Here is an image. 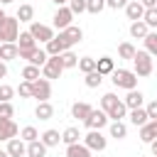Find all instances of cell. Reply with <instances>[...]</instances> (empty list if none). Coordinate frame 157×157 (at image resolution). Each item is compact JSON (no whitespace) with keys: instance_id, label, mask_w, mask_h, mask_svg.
Returning a JSON list of instances; mask_svg holds the SVG:
<instances>
[{"instance_id":"9a60e30c","label":"cell","mask_w":157,"mask_h":157,"mask_svg":"<svg viewBox=\"0 0 157 157\" xmlns=\"http://www.w3.org/2000/svg\"><path fill=\"white\" fill-rule=\"evenodd\" d=\"M93 110V105H88V103H83V101H76L74 105H71V118H76V120H86L88 118V113Z\"/></svg>"},{"instance_id":"7dc6e473","label":"cell","mask_w":157,"mask_h":157,"mask_svg":"<svg viewBox=\"0 0 157 157\" xmlns=\"http://www.w3.org/2000/svg\"><path fill=\"white\" fill-rule=\"evenodd\" d=\"M125 5H128V0H105V7H110V10H120Z\"/></svg>"},{"instance_id":"5b68a950","label":"cell","mask_w":157,"mask_h":157,"mask_svg":"<svg viewBox=\"0 0 157 157\" xmlns=\"http://www.w3.org/2000/svg\"><path fill=\"white\" fill-rule=\"evenodd\" d=\"M83 145H86L91 152H103L105 145H108V140H105V135H103L101 130H88V132L83 135Z\"/></svg>"},{"instance_id":"681fc988","label":"cell","mask_w":157,"mask_h":157,"mask_svg":"<svg viewBox=\"0 0 157 157\" xmlns=\"http://www.w3.org/2000/svg\"><path fill=\"white\" fill-rule=\"evenodd\" d=\"M5 76H7V64L0 61V78H5Z\"/></svg>"},{"instance_id":"ab89813d","label":"cell","mask_w":157,"mask_h":157,"mask_svg":"<svg viewBox=\"0 0 157 157\" xmlns=\"http://www.w3.org/2000/svg\"><path fill=\"white\" fill-rule=\"evenodd\" d=\"M103 7H105V0H86V12H91V15L103 12Z\"/></svg>"},{"instance_id":"7bdbcfd3","label":"cell","mask_w":157,"mask_h":157,"mask_svg":"<svg viewBox=\"0 0 157 157\" xmlns=\"http://www.w3.org/2000/svg\"><path fill=\"white\" fill-rule=\"evenodd\" d=\"M15 115V108L10 101H0V118H12Z\"/></svg>"},{"instance_id":"30bf717a","label":"cell","mask_w":157,"mask_h":157,"mask_svg":"<svg viewBox=\"0 0 157 157\" xmlns=\"http://www.w3.org/2000/svg\"><path fill=\"white\" fill-rule=\"evenodd\" d=\"M59 37H61V42L66 44V49H71L74 44H78V42L83 39V29H81L78 25H69L66 29L59 32Z\"/></svg>"},{"instance_id":"d6986e66","label":"cell","mask_w":157,"mask_h":157,"mask_svg":"<svg viewBox=\"0 0 157 157\" xmlns=\"http://www.w3.org/2000/svg\"><path fill=\"white\" fill-rule=\"evenodd\" d=\"M113 69H115L113 56H101V59H96V71H98V74L110 76V74H113Z\"/></svg>"},{"instance_id":"f35d334b","label":"cell","mask_w":157,"mask_h":157,"mask_svg":"<svg viewBox=\"0 0 157 157\" xmlns=\"http://www.w3.org/2000/svg\"><path fill=\"white\" fill-rule=\"evenodd\" d=\"M22 78H25V81H34V78H39V66L27 64V66L22 69Z\"/></svg>"},{"instance_id":"5bb4252c","label":"cell","mask_w":157,"mask_h":157,"mask_svg":"<svg viewBox=\"0 0 157 157\" xmlns=\"http://www.w3.org/2000/svg\"><path fill=\"white\" fill-rule=\"evenodd\" d=\"M5 150H7V155H10V157H22V155L27 152V142H25L22 137H10Z\"/></svg>"},{"instance_id":"8992f818","label":"cell","mask_w":157,"mask_h":157,"mask_svg":"<svg viewBox=\"0 0 157 157\" xmlns=\"http://www.w3.org/2000/svg\"><path fill=\"white\" fill-rule=\"evenodd\" d=\"M32 98H37V103L39 101H49L52 98V81L49 78H34L32 81Z\"/></svg>"},{"instance_id":"44dd1931","label":"cell","mask_w":157,"mask_h":157,"mask_svg":"<svg viewBox=\"0 0 157 157\" xmlns=\"http://www.w3.org/2000/svg\"><path fill=\"white\" fill-rule=\"evenodd\" d=\"M17 59V44L15 42H2L0 44V61H12Z\"/></svg>"},{"instance_id":"ee69618b","label":"cell","mask_w":157,"mask_h":157,"mask_svg":"<svg viewBox=\"0 0 157 157\" xmlns=\"http://www.w3.org/2000/svg\"><path fill=\"white\" fill-rule=\"evenodd\" d=\"M12 96H15V88L7 83H0V101H12Z\"/></svg>"},{"instance_id":"f6af8a7d","label":"cell","mask_w":157,"mask_h":157,"mask_svg":"<svg viewBox=\"0 0 157 157\" xmlns=\"http://www.w3.org/2000/svg\"><path fill=\"white\" fill-rule=\"evenodd\" d=\"M39 47V44H37ZM34 47V49H37ZM34 49H17V59H25V61H29L32 59V54H34Z\"/></svg>"},{"instance_id":"6da1fadb","label":"cell","mask_w":157,"mask_h":157,"mask_svg":"<svg viewBox=\"0 0 157 157\" xmlns=\"http://www.w3.org/2000/svg\"><path fill=\"white\" fill-rule=\"evenodd\" d=\"M101 108L105 110L108 120H123V118L128 115V105H125L115 93H105V96L101 98Z\"/></svg>"},{"instance_id":"277c9868","label":"cell","mask_w":157,"mask_h":157,"mask_svg":"<svg viewBox=\"0 0 157 157\" xmlns=\"http://www.w3.org/2000/svg\"><path fill=\"white\" fill-rule=\"evenodd\" d=\"M17 34H20V20L5 15L0 20V44L2 42H17Z\"/></svg>"},{"instance_id":"3957f363","label":"cell","mask_w":157,"mask_h":157,"mask_svg":"<svg viewBox=\"0 0 157 157\" xmlns=\"http://www.w3.org/2000/svg\"><path fill=\"white\" fill-rule=\"evenodd\" d=\"M110 81H113L115 88H125V91L137 88V74H135L132 69H113Z\"/></svg>"},{"instance_id":"f1b7e54d","label":"cell","mask_w":157,"mask_h":157,"mask_svg":"<svg viewBox=\"0 0 157 157\" xmlns=\"http://www.w3.org/2000/svg\"><path fill=\"white\" fill-rule=\"evenodd\" d=\"M59 59H61V66H64V71H66V69H74V66L78 64V56H76L71 49L61 52V54H59Z\"/></svg>"},{"instance_id":"db71d44e","label":"cell","mask_w":157,"mask_h":157,"mask_svg":"<svg viewBox=\"0 0 157 157\" xmlns=\"http://www.w3.org/2000/svg\"><path fill=\"white\" fill-rule=\"evenodd\" d=\"M10 2H15V0H0V5H10Z\"/></svg>"},{"instance_id":"74e56055","label":"cell","mask_w":157,"mask_h":157,"mask_svg":"<svg viewBox=\"0 0 157 157\" xmlns=\"http://www.w3.org/2000/svg\"><path fill=\"white\" fill-rule=\"evenodd\" d=\"M76 66H78L83 74H88V71H96V59H93V56H81Z\"/></svg>"},{"instance_id":"2e32d148","label":"cell","mask_w":157,"mask_h":157,"mask_svg":"<svg viewBox=\"0 0 157 157\" xmlns=\"http://www.w3.org/2000/svg\"><path fill=\"white\" fill-rule=\"evenodd\" d=\"M44 52H47L49 56H59L61 52H66V44L61 42V37H59V34H54V37L47 42V49H44Z\"/></svg>"},{"instance_id":"7c38bea8","label":"cell","mask_w":157,"mask_h":157,"mask_svg":"<svg viewBox=\"0 0 157 157\" xmlns=\"http://www.w3.org/2000/svg\"><path fill=\"white\" fill-rule=\"evenodd\" d=\"M20 128L12 118H0V142H7L10 137H17Z\"/></svg>"},{"instance_id":"11a10c76","label":"cell","mask_w":157,"mask_h":157,"mask_svg":"<svg viewBox=\"0 0 157 157\" xmlns=\"http://www.w3.org/2000/svg\"><path fill=\"white\" fill-rule=\"evenodd\" d=\"M2 17H5V12H2V7H0V20H2Z\"/></svg>"},{"instance_id":"836d02e7","label":"cell","mask_w":157,"mask_h":157,"mask_svg":"<svg viewBox=\"0 0 157 157\" xmlns=\"http://www.w3.org/2000/svg\"><path fill=\"white\" fill-rule=\"evenodd\" d=\"M83 83H86L88 88H98V86L103 83V74H98V71H88L86 78H83Z\"/></svg>"},{"instance_id":"603a6c76","label":"cell","mask_w":157,"mask_h":157,"mask_svg":"<svg viewBox=\"0 0 157 157\" xmlns=\"http://www.w3.org/2000/svg\"><path fill=\"white\" fill-rule=\"evenodd\" d=\"M147 32H150V27H147L142 20L130 22V37H132V39H145V37H147Z\"/></svg>"},{"instance_id":"ac0fdd59","label":"cell","mask_w":157,"mask_h":157,"mask_svg":"<svg viewBox=\"0 0 157 157\" xmlns=\"http://www.w3.org/2000/svg\"><path fill=\"white\" fill-rule=\"evenodd\" d=\"M155 137H157V125H155V120H147L145 125H140V140H142V142L150 145Z\"/></svg>"},{"instance_id":"4fadbf2b","label":"cell","mask_w":157,"mask_h":157,"mask_svg":"<svg viewBox=\"0 0 157 157\" xmlns=\"http://www.w3.org/2000/svg\"><path fill=\"white\" fill-rule=\"evenodd\" d=\"M123 10H125V17H128L130 22L142 20V15H145V7H142V2H140V0H128V5H125Z\"/></svg>"},{"instance_id":"816d5d0a","label":"cell","mask_w":157,"mask_h":157,"mask_svg":"<svg viewBox=\"0 0 157 157\" xmlns=\"http://www.w3.org/2000/svg\"><path fill=\"white\" fill-rule=\"evenodd\" d=\"M52 2H54V5H56V7H61V5H66V2H69V0H52Z\"/></svg>"},{"instance_id":"4dcf8cb0","label":"cell","mask_w":157,"mask_h":157,"mask_svg":"<svg viewBox=\"0 0 157 157\" xmlns=\"http://www.w3.org/2000/svg\"><path fill=\"white\" fill-rule=\"evenodd\" d=\"M135 52H137V49H135L130 42H120V44H118V56H120V59H128V61H132Z\"/></svg>"},{"instance_id":"d6a6232c","label":"cell","mask_w":157,"mask_h":157,"mask_svg":"<svg viewBox=\"0 0 157 157\" xmlns=\"http://www.w3.org/2000/svg\"><path fill=\"white\" fill-rule=\"evenodd\" d=\"M20 22H32L34 20V7L32 5H20V10H17V15H15Z\"/></svg>"},{"instance_id":"9f6ffc18","label":"cell","mask_w":157,"mask_h":157,"mask_svg":"<svg viewBox=\"0 0 157 157\" xmlns=\"http://www.w3.org/2000/svg\"><path fill=\"white\" fill-rule=\"evenodd\" d=\"M155 125H157V120H155Z\"/></svg>"},{"instance_id":"ba28073f","label":"cell","mask_w":157,"mask_h":157,"mask_svg":"<svg viewBox=\"0 0 157 157\" xmlns=\"http://www.w3.org/2000/svg\"><path fill=\"white\" fill-rule=\"evenodd\" d=\"M83 125H86L88 130H103V128L108 125V115H105V110H103V108H93V110L88 113V118L83 120Z\"/></svg>"},{"instance_id":"8fae6325","label":"cell","mask_w":157,"mask_h":157,"mask_svg":"<svg viewBox=\"0 0 157 157\" xmlns=\"http://www.w3.org/2000/svg\"><path fill=\"white\" fill-rule=\"evenodd\" d=\"M29 34L37 39V42H49L52 37H54V27H49V25H42V22H29Z\"/></svg>"},{"instance_id":"c3c4849f","label":"cell","mask_w":157,"mask_h":157,"mask_svg":"<svg viewBox=\"0 0 157 157\" xmlns=\"http://www.w3.org/2000/svg\"><path fill=\"white\" fill-rule=\"evenodd\" d=\"M142 2V7L147 10V7H157V0H140Z\"/></svg>"},{"instance_id":"1f68e13d","label":"cell","mask_w":157,"mask_h":157,"mask_svg":"<svg viewBox=\"0 0 157 157\" xmlns=\"http://www.w3.org/2000/svg\"><path fill=\"white\" fill-rule=\"evenodd\" d=\"M142 42H145V52H147V54H152V56H157V32H152V29H150V32H147V37H145Z\"/></svg>"},{"instance_id":"52a82bcc","label":"cell","mask_w":157,"mask_h":157,"mask_svg":"<svg viewBox=\"0 0 157 157\" xmlns=\"http://www.w3.org/2000/svg\"><path fill=\"white\" fill-rule=\"evenodd\" d=\"M61 74H64L61 59H59V56H47V61H44V66H42V76L49 78V81H54V78H59Z\"/></svg>"},{"instance_id":"8d00e7d4","label":"cell","mask_w":157,"mask_h":157,"mask_svg":"<svg viewBox=\"0 0 157 157\" xmlns=\"http://www.w3.org/2000/svg\"><path fill=\"white\" fill-rule=\"evenodd\" d=\"M47 56H49V54H47L44 49H39V47H37V49H34V54H32V59H29L27 64H34V66H39V69H42V66H44V61H47Z\"/></svg>"},{"instance_id":"cb8c5ba5","label":"cell","mask_w":157,"mask_h":157,"mask_svg":"<svg viewBox=\"0 0 157 157\" xmlns=\"http://www.w3.org/2000/svg\"><path fill=\"white\" fill-rule=\"evenodd\" d=\"M34 115H37L39 120H49V118L54 115V105H52L49 101H39L37 108H34Z\"/></svg>"},{"instance_id":"e0dca14e","label":"cell","mask_w":157,"mask_h":157,"mask_svg":"<svg viewBox=\"0 0 157 157\" xmlns=\"http://www.w3.org/2000/svg\"><path fill=\"white\" fill-rule=\"evenodd\" d=\"M123 103L128 105V110H130V108H140V105L145 103V96H142V91L132 88V91H128V96L123 98Z\"/></svg>"},{"instance_id":"9c48e42d","label":"cell","mask_w":157,"mask_h":157,"mask_svg":"<svg viewBox=\"0 0 157 157\" xmlns=\"http://www.w3.org/2000/svg\"><path fill=\"white\" fill-rule=\"evenodd\" d=\"M54 29H66L69 25H74V12L69 10V5H61V7H56V12H54Z\"/></svg>"},{"instance_id":"f5cc1de1","label":"cell","mask_w":157,"mask_h":157,"mask_svg":"<svg viewBox=\"0 0 157 157\" xmlns=\"http://www.w3.org/2000/svg\"><path fill=\"white\" fill-rule=\"evenodd\" d=\"M0 157H10V155H7V150H0Z\"/></svg>"},{"instance_id":"ffe728a7","label":"cell","mask_w":157,"mask_h":157,"mask_svg":"<svg viewBox=\"0 0 157 157\" xmlns=\"http://www.w3.org/2000/svg\"><path fill=\"white\" fill-rule=\"evenodd\" d=\"M128 118H130V123L135 125V128H140V125H145L150 118H147V110L140 105V108H130V113H128Z\"/></svg>"},{"instance_id":"f907efd6","label":"cell","mask_w":157,"mask_h":157,"mask_svg":"<svg viewBox=\"0 0 157 157\" xmlns=\"http://www.w3.org/2000/svg\"><path fill=\"white\" fill-rule=\"evenodd\" d=\"M150 150H152V155H155V157H157V137H155V140H152V142H150Z\"/></svg>"},{"instance_id":"83f0119b","label":"cell","mask_w":157,"mask_h":157,"mask_svg":"<svg viewBox=\"0 0 157 157\" xmlns=\"http://www.w3.org/2000/svg\"><path fill=\"white\" fill-rule=\"evenodd\" d=\"M110 137H115V140L128 137V125H125L123 120H113V123H110Z\"/></svg>"},{"instance_id":"d4e9b609","label":"cell","mask_w":157,"mask_h":157,"mask_svg":"<svg viewBox=\"0 0 157 157\" xmlns=\"http://www.w3.org/2000/svg\"><path fill=\"white\" fill-rule=\"evenodd\" d=\"M39 140H42V142L47 145V150H49V147H56V145L61 142V135H59V130H52V128H49V130H44V132L39 135Z\"/></svg>"},{"instance_id":"60d3db41","label":"cell","mask_w":157,"mask_h":157,"mask_svg":"<svg viewBox=\"0 0 157 157\" xmlns=\"http://www.w3.org/2000/svg\"><path fill=\"white\" fill-rule=\"evenodd\" d=\"M15 91L20 93V98H32V81H22Z\"/></svg>"},{"instance_id":"b9f144b4","label":"cell","mask_w":157,"mask_h":157,"mask_svg":"<svg viewBox=\"0 0 157 157\" xmlns=\"http://www.w3.org/2000/svg\"><path fill=\"white\" fill-rule=\"evenodd\" d=\"M69 10L74 12V17L81 15V12H86V0H69Z\"/></svg>"},{"instance_id":"7402d4cb","label":"cell","mask_w":157,"mask_h":157,"mask_svg":"<svg viewBox=\"0 0 157 157\" xmlns=\"http://www.w3.org/2000/svg\"><path fill=\"white\" fill-rule=\"evenodd\" d=\"M25 155L27 157H47V145L42 140H32V142H27V152Z\"/></svg>"},{"instance_id":"e575fe53","label":"cell","mask_w":157,"mask_h":157,"mask_svg":"<svg viewBox=\"0 0 157 157\" xmlns=\"http://www.w3.org/2000/svg\"><path fill=\"white\" fill-rule=\"evenodd\" d=\"M142 22H145L150 29H157V7H147L145 15H142Z\"/></svg>"},{"instance_id":"f546056e","label":"cell","mask_w":157,"mask_h":157,"mask_svg":"<svg viewBox=\"0 0 157 157\" xmlns=\"http://www.w3.org/2000/svg\"><path fill=\"white\" fill-rule=\"evenodd\" d=\"M78 137H83V135H81L78 128H74V125L61 132V142H64V145H74V142H78Z\"/></svg>"},{"instance_id":"bcb514c9","label":"cell","mask_w":157,"mask_h":157,"mask_svg":"<svg viewBox=\"0 0 157 157\" xmlns=\"http://www.w3.org/2000/svg\"><path fill=\"white\" fill-rule=\"evenodd\" d=\"M145 110H147V118H150V120H157V101L147 103V108H145Z\"/></svg>"},{"instance_id":"7a4b0ae2","label":"cell","mask_w":157,"mask_h":157,"mask_svg":"<svg viewBox=\"0 0 157 157\" xmlns=\"http://www.w3.org/2000/svg\"><path fill=\"white\" fill-rule=\"evenodd\" d=\"M152 69H155V59H152V54H147L145 49H137L135 56H132V71L137 74V78L150 76Z\"/></svg>"},{"instance_id":"4316f807","label":"cell","mask_w":157,"mask_h":157,"mask_svg":"<svg viewBox=\"0 0 157 157\" xmlns=\"http://www.w3.org/2000/svg\"><path fill=\"white\" fill-rule=\"evenodd\" d=\"M15 44H17V49H34V47H37V39H34V37L29 34V29H27V32H20V34H17V42H15Z\"/></svg>"},{"instance_id":"d590c367","label":"cell","mask_w":157,"mask_h":157,"mask_svg":"<svg viewBox=\"0 0 157 157\" xmlns=\"http://www.w3.org/2000/svg\"><path fill=\"white\" fill-rule=\"evenodd\" d=\"M20 137H22L25 142H32V140H39V132H37L34 125H25V128L20 130Z\"/></svg>"},{"instance_id":"484cf974","label":"cell","mask_w":157,"mask_h":157,"mask_svg":"<svg viewBox=\"0 0 157 157\" xmlns=\"http://www.w3.org/2000/svg\"><path fill=\"white\" fill-rule=\"evenodd\" d=\"M66 157H91V150L83 142H74V145H66Z\"/></svg>"}]
</instances>
